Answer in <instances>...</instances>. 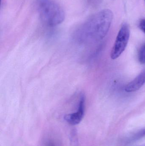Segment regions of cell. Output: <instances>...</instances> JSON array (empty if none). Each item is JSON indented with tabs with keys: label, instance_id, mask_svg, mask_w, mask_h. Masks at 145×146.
Listing matches in <instances>:
<instances>
[{
	"label": "cell",
	"instance_id": "2",
	"mask_svg": "<svg viewBox=\"0 0 145 146\" xmlns=\"http://www.w3.org/2000/svg\"><path fill=\"white\" fill-rule=\"evenodd\" d=\"M36 7L41 19L47 25L54 27L64 21V11L55 0H36Z\"/></svg>",
	"mask_w": 145,
	"mask_h": 146
},
{
	"label": "cell",
	"instance_id": "6",
	"mask_svg": "<svg viewBox=\"0 0 145 146\" xmlns=\"http://www.w3.org/2000/svg\"><path fill=\"white\" fill-rule=\"evenodd\" d=\"M145 136V127L140 129L130 136L127 140L128 143L135 142Z\"/></svg>",
	"mask_w": 145,
	"mask_h": 146
},
{
	"label": "cell",
	"instance_id": "9",
	"mask_svg": "<svg viewBox=\"0 0 145 146\" xmlns=\"http://www.w3.org/2000/svg\"><path fill=\"white\" fill-rule=\"evenodd\" d=\"M141 146H145V145H144Z\"/></svg>",
	"mask_w": 145,
	"mask_h": 146
},
{
	"label": "cell",
	"instance_id": "7",
	"mask_svg": "<svg viewBox=\"0 0 145 146\" xmlns=\"http://www.w3.org/2000/svg\"><path fill=\"white\" fill-rule=\"evenodd\" d=\"M138 59L141 64H145V44L142 45L140 49Z\"/></svg>",
	"mask_w": 145,
	"mask_h": 146
},
{
	"label": "cell",
	"instance_id": "4",
	"mask_svg": "<svg viewBox=\"0 0 145 146\" xmlns=\"http://www.w3.org/2000/svg\"><path fill=\"white\" fill-rule=\"evenodd\" d=\"M85 95L81 94L76 111L67 114L64 116V119L67 123L71 125H76L81 122L85 114Z\"/></svg>",
	"mask_w": 145,
	"mask_h": 146
},
{
	"label": "cell",
	"instance_id": "5",
	"mask_svg": "<svg viewBox=\"0 0 145 146\" xmlns=\"http://www.w3.org/2000/svg\"><path fill=\"white\" fill-rule=\"evenodd\" d=\"M145 83V72H144L126 86L125 91L128 93L136 92L140 89Z\"/></svg>",
	"mask_w": 145,
	"mask_h": 146
},
{
	"label": "cell",
	"instance_id": "3",
	"mask_svg": "<svg viewBox=\"0 0 145 146\" xmlns=\"http://www.w3.org/2000/svg\"><path fill=\"white\" fill-rule=\"evenodd\" d=\"M130 28L127 23L122 25L117 36L115 42L111 52V58L115 60L118 58L125 50L130 37Z\"/></svg>",
	"mask_w": 145,
	"mask_h": 146
},
{
	"label": "cell",
	"instance_id": "1",
	"mask_svg": "<svg viewBox=\"0 0 145 146\" xmlns=\"http://www.w3.org/2000/svg\"><path fill=\"white\" fill-rule=\"evenodd\" d=\"M113 19L110 9L96 13L76 29L73 35L74 42L81 45L101 40L108 33Z\"/></svg>",
	"mask_w": 145,
	"mask_h": 146
},
{
	"label": "cell",
	"instance_id": "8",
	"mask_svg": "<svg viewBox=\"0 0 145 146\" xmlns=\"http://www.w3.org/2000/svg\"><path fill=\"white\" fill-rule=\"evenodd\" d=\"M139 27L145 33V19H141L139 23Z\"/></svg>",
	"mask_w": 145,
	"mask_h": 146
}]
</instances>
